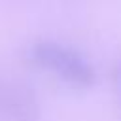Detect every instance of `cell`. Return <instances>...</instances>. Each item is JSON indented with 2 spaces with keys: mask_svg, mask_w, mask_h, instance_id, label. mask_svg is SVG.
Here are the masks:
<instances>
[{
  "mask_svg": "<svg viewBox=\"0 0 121 121\" xmlns=\"http://www.w3.org/2000/svg\"><path fill=\"white\" fill-rule=\"evenodd\" d=\"M113 81L117 83V87H121V59L115 62V68H113Z\"/></svg>",
  "mask_w": 121,
  "mask_h": 121,
  "instance_id": "3957f363",
  "label": "cell"
},
{
  "mask_svg": "<svg viewBox=\"0 0 121 121\" xmlns=\"http://www.w3.org/2000/svg\"><path fill=\"white\" fill-rule=\"evenodd\" d=\"M30 59L34 64L55 72L62 81L76 89L93 87L96 76L93 66L78 51L55 43V42H38L30 47Z\"/></svg>",
  "mask_w": 121,
  "mask_h": 121,
  "instance_id": "6da1fadb",
  "label": "cell"
},
{
  "mask_svg": "<svg viewBox=\"0 0 121 121\" xmlns=\"http://www.w3.org/2000/svg\"><path fill=\"white\" fill-rule=\"evenodd\" d=\"M0 112L6 121H38V104L28 89L9 87L0 91Z\"/></svg>",
  "mask_w": 121,
  "mask_h": 121,
  "instance_id": "7a4b0ae2",
  "label": "cell"
}]
</instances>
